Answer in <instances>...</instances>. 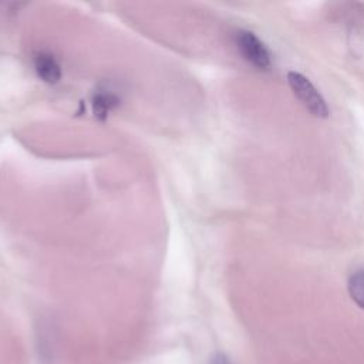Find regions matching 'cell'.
Wrapping results in <instances>:
<instances>
[{
    "label": "cell",
    "instance_id": "cell-2",
    "mask_svg": "<svg viewBox=\"0 0 364 364\" xmlns=\"http://www.w3.org/2000/svg\"><path fill=\"white\" fill-rule=\"evenodd\" d=\"M236 47L242 57L256 68L264 70L270 65V55L259 37L247 30L236 33Z\"/></svg>",
    "mask_w": 364,
    "mask_h": 364
},
{
    "label": "cell",
    "instance_id": "cell-5",
    "mask_svg": "<svg viewBox=\"0 0 364 364\" xmlns=\"http://www.w3.org/2000/svg\"><path fill=\"white\" fill-rule=\"evenodd\" d=\"M347 289L353 301L360 309H364V269L357 270L350 276Z\"/></svg>",
    "mask_w": 364,
    "mask_h": 364
},
{
    "label": "cell",
    "instance_id": "cell-4",
    "mask_svg": "<svg viewBox=\"0 0 364 364\" xmlns=\"http://www.w3.org/2000/svg\"><path fill=\"white\" fill-rule=\"evenodd\" d=\"M118 105V98L112 92H98L92 100L95 117L105 118Z\"/></svg>",
    "mask_w": 364,
    "mask_h": 364
},
{
    "label": "cell",
    "instance_id": "cell-1",
    "mask_svg": "<svg viewBox=\"0 0 364 364\" xmlns=\"http://www.w3.org/2000/svg\"><path fill=\"white\" fill-rule=\"evenodd\" d=\"M287 81L293 91V94L299 98V101L306 107V109L318 118L328 117V108L321 97V94L316 90L309 78L296 71L287 73Z\"/></svg>",
    "mask_w": 364,
    "mask_h": 364
},
{
    "label": "cell",
    "instance_id": "cell-6",
    "mask_svg": "<svg viewBox=\"0 0 364 364\" xmlns=\"http://www.w3.org/2000/svg\"><path fill=\"white\" fill-rule=\"evenodd\" d=\"M209 364H232V361L225 353H215Z\"/></svg>",
    "mask_w": 364,
    "mask_h": 364
},
{
    "label": "cell",
    "instance_id": "cell-3",
    "mask_svg": "<svg viewBox=\"0 0 364 364\" xmlns=\"http://www.w3.org/2000/svg\"><path fill=\"white\" fill-rule=\"evenodd\" d=\"M34 71L44 82L55 84L61 80L63 71L57 58L48 51H37L33 57Z\"/></svg>",
    "mask_w": 364,
    "mask_h": 364
}]
</instances>
